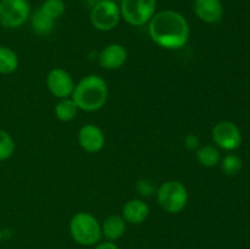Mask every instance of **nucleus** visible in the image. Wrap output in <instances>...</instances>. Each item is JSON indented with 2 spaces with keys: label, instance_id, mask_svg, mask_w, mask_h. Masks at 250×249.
Returning <instances> with one entry per match:
<instances>
[{
  "label": "nucleus",
  "instance_id": "nucleus-7",
  "mask_svg": "<svg viewBox=\"0 0 250 249\" xmlns=\"http://www.w3.org/2000/svg\"><path fill=\"white\" fill-rule=\"evenodd\" d=\"M121 17L120 7L112 0H100L90 12V21L97 29L107 32L117 26Z\"/></svg>",
  "mask_w": 250,
  "mask_h": 249
},
{
  "label": "nucleus",
  "instance_id": "nucleus-4",
  "mask_svg": "<svg viewBox=\"0 0 250 249\" xmlns=\"http://www.w3.org/2000/svg\"><path fill=\"white\" fill-rule=\"evenodd\" d=\"M158 202L165 211L177 214L182 211L188 202V192L180 181H167L158 189Z\"/></svg>",
  "mask_w": 250,
  "mask_h": 249
},
{
  "label": "nucleus",
  "instance_id": "nucleus-21",
  "mask_svg": "<svg viewBox=\"0 0 250 249\" xmlns=\"http://www.w3.org/2000/svg\"><path fill=\"white\" fill-rule=\"evenodd\" d=\"M15 143L9 133L0 129V160H6L14 154Z\"/></svg>",
  "mask_w": 250,
  "mask_h": 249
},
{
  "label": "nucleus",
  "instance_id": "nucleus-10",
  "mask_svg": "<svg viewBox=\"0 0 250 249\" xmlns=\"http://www.w3.org/2000/svg\"><path fill=\"white\" fill-rule=\"evenodd\" d=\"M80 145L88 153H97L102 150L105 144V136L102 129L95 124H85L78 132Z\"/></svg>",
  "mask_w": 250,
  "mask_h": 249
},
{
  "label": "nucleus",
  "instance_id": "nucleus-9",
  "mask_svg": "<svg viewBox=\"0 0 250 249\" xmlns=\"http://www.w3.org/2000/svg\"><path fill=\"white\" fill-rule=\"evenodd\" d=\"M46 85L51 94L61 98V99L70 97L75 89L72 77L67 71L62 70V68H54L49 72L48 77H46Z\"/></svg>",
  "mask_w": 250,
  "mask_h": 249
},
{
  "label": "nucleus",
  "instance_id": "nucleus-13",
  "mask_svg": "<svg viewBox=\"0 0 250 249\" xmlns=\"http://www.w3.org/2000/svg\"><path fill=\"white\" fill-rule=\"evenodd\" d=\"M149 216V207L146 203L139 199H131L122 208V217L127 222L133 225H139Z\"/></svg>",
  "mask_w": 250,
  "mask_h": 249
},
{
  "label": "nucleus",
  "instance_id": "nucleus-16",
  "mask_svg": "<svg viewBox=\"0 0 250 249\" xmlns=\"http://www.w3.org/2000/svg\"><path fill=\"white\" fill-rule=\"evenodd\" d=\"M19 66V58L12 49L0 45V73L9 75Z\"/></svg>",
  "mask_w": 250,
  "mask_h": 249
},
{
  "label": "nucleus",
  "instance_id": "nucleus-12",
  "mask_svg": "<svg viewBox=\"0 0 250 249\" xmlns=\"http://www.w3.org/2000/svg\"><path fill=\"white\" fill-rule=\"evenodd\" d=\"M194 11L202 21L216 23L222 19L224 7L220 0H194Z\"/></svg>",
  "mask_w": 250,
  "mask_h": 249
},
{
  "label": "nucleus",
  "instance_id": "nucleus-18",
  "mask_svg": "<svg viewBox=\"0 0 250 249\" xmlns=\"http://www.w3.org/2000/svg\"><path fill=\"white\" fill-rule=\"evenodd\" d=\"M78 107L76 105V103L72 99H61L60 102L56 104L55 106V115L60 121L68 122L72 121L76 116H77Z\"/></svg>",
  "mask_w": 250,
  "mask_h": 249
},
{
  "label": "nucleus",
  "instance_id": "nucleus-17",
  "mask_svg": "<svg viewBox=\"0 0 250 249\" xmlns=\"http://www.w3.org/2000/svg\"><path fill=\"white\" fill-rule=\"evenodd\" d=\"M197 160L200 165L205 166V167H214L220 163L221 155H220V151L216 146L205 145L198 149Z\"/></svg>",
  "mask_w": 250,
  "mask_h": 249
},
{
  "label": "nucleus",
  "instance_id": "nucleus-11",
  "mask_svg": "<svg viewBox=\"0 0 250 249\" xmlns=\"http://www.w3.org/2000/svg\"><path fill=\"white\" fill-rule=\"evenodd\" d=\"M127 60V50L121 44H110L105 46L99 55V63L106 70L120 68Z\"/></svg>",
  "mask_w": 250,
  "mask_h": 249
},
{
  "label": "nucleus",
  "instance_id": "nucleus-23",
  "mask_svg": "<svg viewBox=\"0 0 250 249\" xmlns=\"http://www.w3.org/2000/svg\"><path fill=\"white\" fill-rule=\"evenodd\" d=\"M94 249H119V247L114 243V242H103V243L98 244Z\"/></svg>",
  "mask_w": 250,
  "mask_h": 249
},
{
  "label": "nucleus",
  "instance_id": "nucleus-8",
  "mask_svg": "<svg viewBox=\"0 0 250 249\" xmlns=\"http://www.w3.org/2000/svg\"><path fill=\"white\" fill-rule=\"evenodd\" d=\"M212 139L224 150H236L242 144V134L237 124L231 121H220L212 128Z\"/></svg>",
  "mask_w": 250,
  "mask_h": 249
},
{
  "label": "nucleus",
  "instance_id": "nucleus-2",
  "mask_svg": "<svg viewBox=\"0 0 250 249\" xmlns=\"http://www.w3.org/2000/svg\"><path fill=\"white\" fill-rule=\"evenodd\" d=\"M107 94L109 90L104 78L98 75H89L75 85L71 99L76 103L78 109L97 111L105 105Z\"/></svg>",
  "mask_w": 250,
  "mask_h": 249
},
{
  "label": "nucleus",
  "instance_id": "nucleus-5",
  "mask_svg": "<svg viewBox=\"0 0 250 249\" xmlns=\"http://www.w3.org/2000/svg\"><path fill=\"white\" fill-rule=\"evenodd\" d=\"M156 0H122L120 12L127 23L144 26L155 15Z\"/></svg>",
  "mask_w": 250,
  "mask_h": 249
},
{
  "label": "nucleus",
  "instance_id": "nucleus-24",
  "mask_svg": "<svg viewBox=\"0 0 250 249\" xmlns=\"http://www.w3.org/2000/svg\"><path fill=\"white\" fill-rule=\"evenodd\" d=\"M1 239H2V234H1V231H0V243H1Z\"/></svg>",
  "mask_w": 250,
  "mask_h": 249
},
{
  "label": "nucleus",
  "instance_id": "nucleus-14",
  "mask_svg": "<svg viewBox=\"0 0 250 249\" xmlns=\"http://www.w3.org/2000/svg\"><path fill=\"white\" fill-rule=\"evenodd\" d=\"M126 232V220L120 215H111L103 222L102 233L107 241L112 242L121 238Z\"/></svg>",
  "mask_w": 250,
  "mask_h": 249
},
{
  "label": "nucleus",
  "instance_id": "nucleus-19",
  "mask_svg": "<svg viewBox=\"0 0 250 249\" xmlns=\"http://www.w3.org/2000/svg\"><path fill=\"white\" fill-rule=\"evenodd\" d=\"M65 9L66 6L63 0H45L41 6L42 11L53 20H56L62 16Z\"/></svg>",
  "mask_w": 250,
  "mask_h": 249
},
{
  "label": "nucleus",
  "instance_id": "nucleus-20",
  "mask_svg": "<svg viewBox=\"0 0 250 249\" xmlns=\"http://www.w3.org/2000/svg\"><path fill=\"white\" fill-rule=\"evenodd\" d=\"M242 166H243V163H242L241 158L234 154H229L222 159L221 168L225 175L227 176L237 175L242 170Z\"/></svg>",
  "mask_w": 250,
  "mask_h": 249
},
{
  "label": "nucleus",
  "instance_id": "nucleus-1",
  "mask_svg": "<svg viewBox=\"0 0 250 249\" xmlns=\"http://www.w3.org/2000/svg\"><path fill=\"white\" fill-rule=\"evenodd\" d=\"M151 41L165 49H181L189 39V24L183 15L164 10L151 17L148 27Z\"/></svg>",
  "mask_w": 250,
  "mask_h": 249
},
{
  "label": "nucleus",
  "instance_id": "nucleus-3",
  "mask_svg": "<svg viewBox=\"0 0 250 249\" xmlns=\"http://www.w3.org/2000/svg\"><path fill=\"white\" fill-rule=\"evenodd\" d=\"M70 233L73 241L82 246H94L102 238V226L89 212H78L70 222Z\"/></svg>",
  "mask_w": 250,
  "mask_h": 249
},
{
  "label": "nucleus",
  "instance_id": "nucleus-22",
  "mask_svg": "<svg viewBox=\"0 0 250 249\" xmlns=\"http://www.w3.org/2000/svg\"><path fill=\"white\" fill-rule=\"evenodd\" d=\"M186 145H187L188 149L193 150V149H197L198 145H199V138L194 134H190L186 138Z\"/></svg>",
  "mask_w": 250,
  "mask_h": 249
},
{
  "label": "nucleus",
  "instance_id": "nucleus-25",
  "mask_svg": "<svg viewBox=\"0 0 250 249\" xmlns=\"http://www.w3.org/2000/svg\"><path fill=\"white\" fill-rule=\"evenodd\" d=\"M99 1H100V0H99Z\"/></svg>",
  "mask_w": 250,
  "mask_h": 249
},
{
  "label": "nucleus",
  "instance_id": "nucleus-6",
  "mask_svg": "<svg viewBox=\"0 0 250 249\" xmlns=\"http://www.w3.org/2000/svg\"><path fill=\"white\" fill-rule=\"evenodd\" d=\"M31 6L27 0H1L0 24L6 28H17L29 17Z\"/></svg>",
  "mask_w": 250,
  "mask_h": 249
},
{
  "label": "nucleus",
  "instance_id": "nucleus-15",
  "mask_svg": "<svg viewBox=\"0 0 250 249\" xmlns=\"http://www.w3.org/2000/svg\"><path fill=\"white\" fill-rule=\"evenodd\" d=\"M31 24L32 28L36 33L42 34V36H48L53 32L54 26H55V20L50 19L49 16H46L41 9L38 11L34 12L32 15L31 19Z\"/></svg>",
  "mask_w": 250,
  "mask_h": 249
}]
</instances>
